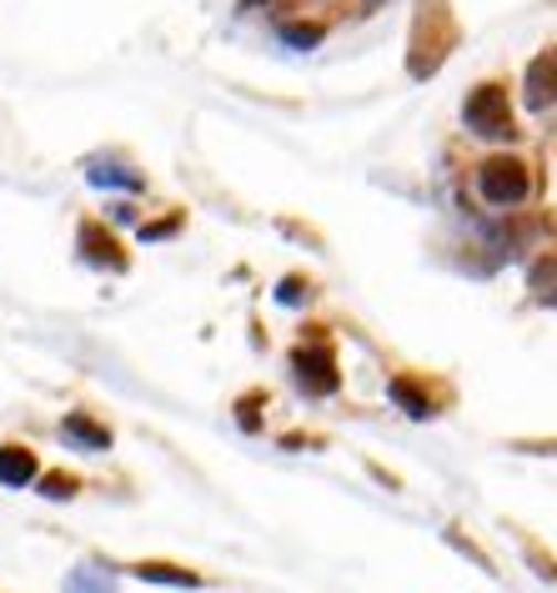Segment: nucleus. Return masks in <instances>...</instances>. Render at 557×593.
I'll list each match as a JSON object with an SVG mask.
<instances>
[{
    "label": "nucleus",
    "instance_id": "f257e3e1",
    "mask_svg": "<svg viewBox=\"0 0 557 593\" xmlns=\"http://www.w3.org/2000/svg\"><path fill=\"white\" fill-rule=\"evenodd\" d=\"M477 191L492 207H517V201H527V191H533V176H527V166L517 162V156H492L477 171Z\"/></svg>",
    "mask_w": 557,
    "mask_h": 593
},
{
    "label": "nucleus",
    "instance_id": "f03ea898",
    "mask_svg": "<svg viewBox=\"0 0 557 593\" xmlns=\"http://www.w3.org/2000/svg\"><path fill=\"white\" fill-rule=\"evenodd\" d=\"M462 122H467L477 136H492V142H507V136H517L513 106H507V91L503 86H477V91H472L467 106H462Z\"/></svg>",
    "mask_w": 557,
    "mask_h": 593
},
{
    "label": "nucleus",
    "instance_id": "7ed1b4c3",
    "mask_svg": "<svg viewBox=\"0 0 557 593\" xmlns=\"http://www.w3.org/2000/svg\"><path fill=\"white\" fill-rule=\"evenodd\" d=\"M292 373H296V383H302V393H312V397L337 393V357H332L327 342H302V347L292 352Z\"/></svg>",
    "mask_w": 557,
    "mask_h": 593
},
{
    "label": "nucleus",
    "instance_id": "20e7f679",
    "mask_svg": "<svg viewBox=\"0 0 557 593\" xmlns=\"http://www.w3.org/2000/svg\"><path fill=\"white\" fill-rule=\"evenodd\" d=\"M523 101H527V111L557 106V45H553V51H543L533 66H527V76H523Z\"/></svg>",
    "mask_w": 557,
    "mask_h": 593
},
{
    "label": "nucleus",
    "instance_id": "39448f33",
    "mask_svg": "<svg viewBox=\"0 0 557 593\" xmlns=\"http://www.w3.org/2000/svg\"><path fill=\"white\" fill-rule=\"evenodd\" d=\"M41 478V458L25 443H0V483L6 488H25Z\"/></svg>",
    "mask_w": 557,
    "mask_h": 593
},
{
    "label": "nucleus",
    "instance_id": "423d86ee",
    "mask_svg": "<svg viewBox=\"0 0 557 593\" xmlns=\"http://www.w3.org/2000/svg\"><path fill=\"white\" fill-rule=\"evenodd\" d=\"M61 438H66L71 448H86V452L111 448V428L96 423L91 413H66V418H61Z\"/></svg>",
    "mask_w": 557,
    "mask_h": 593
},
{
    "label": "nucleus",
    "instance_id": "0eeeda50",
    "mask_svg": "<svg viewBox=\"0 0 557 593\" xmlns=\"http://www.w3.org/2000/svg\"><path fill=\"white\" fill-rule=\"evenodd\" d=\"M81 252H86L96 267H126L116 237H111V231H101V221H81Z\"/></svg>",
    "mask_w": 557,
    "mask_h": 593
},
{
    "label": "nucleus",
    "instance_id": "6e6552de",
    "mask_svg": "<svg viewBox=\"0 0 557 593\" xmlns=\"http://www.w3.org/2000/svg\"><path fill=\"white\" fill-rule=\"evenodd\" d=\"M136 579H146V583H166V589H201V573H191V569H181V563H161V559H146V563H136Z\"/></svg>",
    "mask_w": 557,
    "mask_h": 593
},
{
    "label": "nucleus",
    "instance_id": "1a4fd4ad",
    "mask_svg": "<svg viewBox=\"0 0 557 593\" xmlns=\"http://www.w3.org/2000/svg\"><path fill=\"white\" fill-rule=\"evenodd\" d=\"M387 393H392V403L402 407V413H412V418H432V397H427L412 377H392V387H387Z\"/></svg>",
    "mask_w": 557,
    "mask_h": 593
},
{
    "label": "nucleus",
    "instance_id": "9d476101",
    "mask_svg": "<svg viewBox=\"0 0 557 593\" xmlns=\"http://www.w3.org/2000/svg\"><path fill=\"white\" fill-rule=\"evenodd\" d=\"M81 478L76 472H45L41 478V498H51V503H66V498H76Z\"/></svg>",
    "mask_w": 557,
    "mask_h": 593
},
{
    "label": "nucleus",
    "instance_id": "9b49d317",
    "mask_svg": "<svg viewBox=\"0 0 557 593\" xmlns=\"http://www.w3.org/2000/svg\"><path fill=\"white\" fill-rule=\"evenodd\" d=\"M91 181H96V187H126V191H141V176H126L120 166H96V171H91Z\"/></svg>",
    "mask_w": 557,
    "mask_h": 593
},
{
    "label": "nucleus",
    "instance_id": "f8f14e48",
    "mask_svg": "<svg viewBox=\"0 0 557 593\" xmlns=\"http://www.w3.org/2000/svg\"><path fill=\"white\" fill-rule=\"evenodd\" d=\"M523 559H527V563H533V569H537V573H543V579H547V583H557V559H547V553H543V549H537V543H523Z\"/></svg>",
    "mask_w": 557,
    "mask_h": 593
},
{
    "label": "nucleus",
    "instance_id": "ddd939ff",
    "mask_svg": "<svg viewBox=\"0 0 557 593\" xmlns=\"http://www.w3.org/2000/svg\"><path fill=\"white\" fill-rule=\"evenodd\" d=\"M286 41H292V45H317L322 41V31H317V25H286Z\"/></svg>",
    "mask_w": 557,
    "mask_h": 593
},
{
    "label": "nucleus",
    "instance_id": "4468645a",
    "mask_svg": "<svg viewBox=\"0 0 557 593\" xmlns=\"http://www.w3.org/2000/svg\"><path fill=\"white\" fill-rule=\"evenodd\" d=\"M71 593H111V583H91L86 573H76V579H71Z\"/></svg>",
    "mask_w": 557,
    "mask_h": 593
},
{
    "label": "nucleus",
    "instance_id": "2eb2a0df",
    "mask_svg": "<svg viewBox=\"0 0 557 593\" xmlns=\"http://www.w3.org/2000/svg\"><path fill=\"white\" fill-rule=\"evenodd\" d=\"M282 302H302V282H296V277L292 282H282Z\"/></svg>",
    "mask_w": 557,
    "mask_h": 593
}]
</instances>
